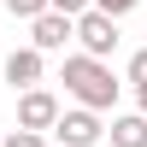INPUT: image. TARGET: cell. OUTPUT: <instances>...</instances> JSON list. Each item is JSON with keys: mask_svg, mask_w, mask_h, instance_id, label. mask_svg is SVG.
I'll return each instance as SVG.
<instances>
[{"mask_svg": "<svg viewBox=\"0 0 147 147\" xmlns=\"http://www.w3.org/2000/svg\"><path fill=\"white\" fill-rule=\"evenodd\" d=\"M88 6H94V12H106V18H129L141 0H88Z\"/></svg>", "mask_w": 147, "mask_h": 147, "instance_id": "8", "label": "cell"}, {"mask_svg": "<svg viewBox=\"0 0 147 147\" xmlns=\"http://www.w3.org/2000/svg\"><path fill=\"white\" fill-rule=\"evenodd\" d=\"M129 82H147V47H141V53H129Z\"/></svg>", "mask_w": 147, "mask_h": 147, "instance_id": "12", "label": "cell"}, {"mask_svg": "<svg viewBox=\"0 0 147 147\" xmlns=\"http://www.w3.org/2000/svg\"><path fill=\"white\" fill-rule=\"evenodd\" d=\"M47 12H65V18H77V12H88V0H47Z\"/></svg>", "mask_w": 147, "mask_h": 147, "instance_id": "11", "label": "cell"}, {"mask_svg": "<svg viewBox=\"0 0 147 147\" xmlns=\"http://www.w3.org/2000/svg\"><path fill=\"white\" fill-rule=\"evenodd\" d=\"M71 41H77L88 59H106L118 47V18H106V12H94V6L77 12V18H71Z\"/></svg>", "mask_w": 147, "mask_h": 147, "instance_id": "2", "label": "cell"}, {"mask_svg": "<svg viewBox=\"0 0 147 147\" xmlns=\"http://www.w3.org/2000/svg\"><path fill=\"white\" fill-rule=\"evenodd\" d=\"M106 136H112V147H147V118L141 112H118Z\"/></svg>", "mask_w": 147, "mask_h": 147, "instance_id": "7", "label": "cell"}, {"mask_svg": "<svg viewBox=\"0 0 147 147\" xmlns=\"http://www.w3.org/2000/svg\"><path fill=\"white\" fill-rule=\"evenodd\" d=\"M6 12H12V18H24V24H30L35 12H47V0H6Z\"/></svg>", "mask_w": 147, "mask_h": 147, "instance_id": "10", "label": "cell"}, {"mask_svg": "<svg viewBox=\"0 0 147 147\" xmlns=\"http://www.w3.org/2000/svg\"><path fill=\"white\" fill-rule=\"evenodd\" d=\"M65 41H71V18L65 12H35L30 18V47L35 53H59Z\"/></svg>", "mask_w": 147, "mask_h": 147, "instance_id": "6", "label": "cell"}, {"mask_svg": "<svg viewBox=\"0 0 147 147\" xmlns=\"http://www.w3.org/2000/svg\"><path fill=\"white\" fill-rule=\"evenodd\" d=\"M47 136H53L59 147H94L106 136V124H100V112H88V106H71V112L59 106V118L47 124Z\"/></svg>", "mask_w": 147, "mask_h": 147, "instance_id": "3", "label": "cell"}, {"mask_svg": "<svg viewBox=\"0 0 147 147\" xmlns=\"http://www.w3.org/2000/svg\"><path fill=\"white\" fill-rule=\"evenodd\" d=\"M0 147H47V136H41V129H12Z\"/></svg>", "mask_w": 147, "mask_h": 147, "instance_id": "9", "label": "cell"}, {"mask_svg": "<svg viewBox=\"0 0 147 147\" xmlns=\"http://www.w3.org/2000/svg\"><path fill=\"white\" fill-rule=\"evenodd\" d=\"M59 82H65V94L77 106H88V112H112V106H118V88H124V82L112 77V65H106V59H88V53H65Z\"/></svg>", "mask_w": 147, "mask_h": 147, "instance_id": "1", "label": "cell"}, {"mask_svg": "<svg viewBox=\"0 0 147 147\" xmlns=\"http://www.w3.org/2000/svg\"><path fill=\"white\" fill-rule=\"evenodd\" d=\"M47 71V53H35V47H12L6 59H0V77L12 82V88H35Z\"/></svg>", "mask_w": 147, "mask_h": 147, "instance_id": "5", "label": "cell"}, {"mask_svg": "<svg viewBox=\"0 0 147 147\" xmlns=\"http://www.w3.org/2000/svg\"><path fill=\"white\" fill-rule=\"evenodd\" d=\"M53 118H59V94L53 88H41V82L35 88H18V129H41L47 136Z\"/></svg>", "mask_w": 147, "mask_h": 147, "instance_id": "4", "label": "cell"}]
</instances>
